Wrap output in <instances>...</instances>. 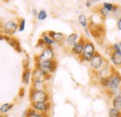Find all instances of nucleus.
<instances>
[{"label": "nucleus", "instance_id": "obj_38", "mask_svg": "<svg viewBox=\"0 0 121 117\" xmlns=\"http://www.w3.org/2000/svg\"><path fill=\"white\" fill-rule=\"evenodd\" d=\"M91 1L92 2V4H96V3H98V2H100L102 0H91Z\"/></svg>", "mask_w": 121, "mask_h": 117}, {"label": "nucleus", "instance_id": "obj_40", "mask_svg": "<svg viewBox=\"0 0 121 117\" xmlns=\"http://www.w3.org/2000/svg\"><path fill=\"white\" fill-rule=\"evenodd\" d=\"M118 44H119V47H120V49H121V40L119 41V42H118Z\"/></svg>", "mask_w": 121, "mask_h": 117}, {"label": "nucleus", "instance_id": "obj_17", "mask_svg": "<svg viewBox=\"0 0 121 117\" xmlns=\"http://www.w3.org/2000/svg\"><path fill=\"white\" fill-rule=\"evenodd\" d=\"M31 88L34 90H42L48 91V83L38 80H32L31 82Z\"/></svg>", "mask_w": 121, "mask_h": 117}, {"label": "nucleus", "instance_id": "obj_18", "mask_svg": "<svg viewBox=\"0 0 121 117\" xmlns=\"http://www.w3.org/2000/svg\"><path fill=\"white\" fill-rule=\"evenodd\" d=\"M32 82V69L30 68H23V71L22 73V83L24 85H29Z\"/></svg>", "mask_w": 121, "mask_h": 117}, {"label": "nucleus", "instance_id": "obj_2", "mask_svg": "<svg viewBox=\"0 0 121 117\" xmlns=\"http://www.w3.org/2000/svg\"><path fill=\"white\" fill-rule=\"evenodd\" d=\"M96 52H97V50H96L95 44L90 39H86V43H85V46H84L82 54L80 55V57L78 59H79V61L81 63L89 64Z\"/></svg>", "mask_w": 121, "mask_h": 117}, {"label": "nucleus", "instance_id": "obj_15", "mask_svg": "<svg viewBox=\"0 0 121 117\" xmlns=\"http://www.w3.org/2000/svg\"><path fill=\"white\" fill-rule=\"evenodd\" d=\"M80 38H81V36H80L78 33H76V32H73V33L69 34L68 36H66L64 46H65L66 48L70 49L71 47H73V46L80 39Z\"/></svg>", "mask_w": 121, "mask_h": 117}, {"label": "nucleus", "instance_id": "obj_21", "mask_svg": "<svg viewBox=\"0 0 121 117\" xmlns=\"http://www.w3.org/2000/svg\"><path fill=\"white\" fill-rule=\"evenodd\" d=\"M40 39L43 40V42H44V44L46 45V47H53L54 45H56L55 41L51 39V37L48 34V32H44V33H42V35H41Z\"/></svg>", "mask_w": 121, "mask_h": 117}, {"label": "nucleus", "instance_id": "obj_13", "mask_svg": "<svg viewBox=\"0 0 121 117\" xmlns=\"http://www.w3.org/2000/svg\"><path fill=\"white\" fill-rule=\"evenodd\" d=\"M50 79H51V75L45 73L36 68H34V69L32 70V80H38L48 83V81H50Z\"/></svg>", "mask_w": 121, "mask_h": 117}, {"label": "nucleus", "instance_id": "obj_22", "mask_svg": "<svg viewBox=\"0 0 121 117\" xmlns=\"http://www.w3.org/2000/svg\"><path fill=\"white\" fill-rule=\"evenodd\" d=\"M14 107V103L6 102L0 105V113L1 114H8Z\"/></svg>", "mask_w": 121, "mask_h": 117}, {"label": "nucleus", "instance_id": "obj_3", "mask_svg": "<svg viewBox=\"0 0 121 117\" xmlns=\"http://www.w3.org/2000/svg\"><path fill=\"white\" fill-rule=\"evenodd\" d=\"M35 68H36L42 70L43 72L52 76V74H54L55 71L57 70L58 62H57L56 59L43 61V62H38V63H35Z\"/></svg>", "mask_w": 121, "mask_h": 117}, {"label": "nucleus", "instance_id": "obj_35", "mask_svg": "<svg viewBox=\"0 0 121 117\" xmlns=\"http://www.w3.org/2000/svg\"><path fill=\"white\" fill-rule=\"evenodd\" d=\"M37 13H38V10H35V9H33V10H32V14H33V16L36 17V16H37Z\"/></svg>", "mask_w": 121, "mask_h": 117}, {"label": "nucleus", "instance_id": "obj_41", "mask_svg": "<svg viewBox=\"0 0 121 117\" xmlns=\"http://www.w3.org/2000/svg\"><path fill=\"white\" fill-rule=\"evenodd\" d=\"M119 92H120V93H121V87L119 88Z\"/></svg>", "mask_w": 121, "mask_h": 117}, {"label": "nucleus", "instance_id": "obj_37", "mask_svg": "<svg viewBox=\"0 0 121 117\" xmlns=\"http://www.w3.org/2000/svg\"><path fill=\"white\" fill-rule=\"evenodd\" d=\"M4 40V35L0 32V41H3Z\"/></svg>", "mask_w": 121, "mask_h": 117}, {"label": "nucleus", "instance_id": "obj_8", "mask_svg": "<svg viewBox=\"0 0 121 117\" xmlns=\"http://www.w3.org/2000/svg\"><path fill=\"white\" fill-rule=\"evenodd\" d=\"M17 31H18V22L15 20L6 21L0 29V32L4 36H9V37H14Z\"/></svg>", "mask_w": 121, "mask_h": 117}, {"label": "nucleus", "instance_id": "obj_6", "mask_svg": "<svg viewBox=\"0 0 121 117\" xmlns=\"http://www.w3.org/2000/svg\"><path fill=\"white\" fill-rule=\"evenodd\" d=\"M106 59L102 55V54H100L98 51L95 53V54L93 55V57L91 58V60L89 63L90 66V69L92 73L99 71L104 65Z\"/></svg>", "mask_w": 121, "mask_h": 117}, {"label": "nucleus", "instance_id": "obj_28", "mask_svg": "<svg viewBox=\"0 0 121 117\" xmlns=\"http://www.w3.org/2000/svg\"><path fill=\"white\" fill-rule=\"evenodd\" d=\"M48 18V13L45 10H40L37 13V16H36V19L39 21V22H43L45 21L46 19Z\"/></svg>", "mask_w": 121, "mask_h": 117}, {"label": "nucleus", "instance_id": "obj_42", "mask_svg": "<svg viewBox=\"0 0 121 117\" xmlns=\"http://www.w3.org/2000/svg\"><path fill=\"white\" fill-rule=\"evenodd\" d=\"M106 1H110V0H106Z\"/></svg>", "mask_w": 121, "mask_h": 117}, {"label": "nucleus", "instance_id": "obj_4", "mask_svg": "<svg viewBox=\"0 0 121 117\" xmlns=\"http://www.w3.org/2000/svg\"><path fill=\"white\" fill-rule=\"evenodd\" d=\"M29 100L30 102H46L50 101V94L48 91L34 90L30 88L29 90Z\"/></svg>", "mask_w": 121, "mask_h": 117}, {"label": "nucleus", "instance_id": "obj_12", "mask_svg": "<svg viewBox=\"0 0 121 117\" xmlns=\"http://www.w3.org/2000/svg\"><path fill=\"white\" fill-rule=\"evenodd\" d=\"M108 60L116 69L121 68V52H111Z\"/></svg>", "mask_w": 121, "mask_h": 117}, {"label": "nucleus", "instance_id": "obj_11", "mask_svg": "<svg viewBox=\"0 0 121 117\" xmlns=\"http://www.w3.org/2000/svg\"><path fill=\"white\" fill-rule=\"evenodd\" d=\"M86 43V38L81 36L80 39L76 42L73 47H71L69 50H70V53L71 54H73L74 56H76L77 58L80 57V55L82 54V52H83V49H84V46Z\"/></svg>", "mask_w": 121, "mask_h": 117}, {"label": "nucleus", "instance_id": "obj_31", "mask_svg": "<svg viewBox=\"0 0 121 117\" xmlns=\"http://www.w3.org/2000/svg\"><path fill=\"white\" fill-rule=\"evenodd\" d=\"M84 33H85V36H86V39H89V38H91V31H90V29H89V27L84 28Z\"/></svg>", "mask_w": 121, "mask_h": 117}, {"label": "nucleus", "instance_id": "obj_36", "mask_svg": "<svg viewBox=\"0 0 121 117\" xmlns=\"http://www.w3.org/2000/svg\"><path fill=\"white\" fill-rule=\"evenodd\" d=\"M3 24H4V23H3V18H2L1 16H0V29H1L2 25H3Z\"/></svg>", "mask_w": 121, "mask_h": 117}, {"label": "nucleus", "instance_id": "obj_20", "mask_svg": "<svg viewBox=\"0 0 121 117\" xmlns=\"http://www.w3.org/2000/svg\"><path fill=\"white\" fill-rule=\"evenodd\" d=\"M112 107L121 111V93L119 92V90L112 98Z\"/></svg>", "mask_w": 121, "mask_h": 117}, {"label": "nucleus", "instance_id": "obj_5", "mask_svg": "<svg viewBox=\"0 0 121 117\" xmlns=\"http://www.w3.org/2000/svg\"><path fill=\"white\" fill-rule=\"evenodd\" d=\"M89 29L91 31V37L94 38L96 40H100L104 38L105 36V28L103 24H96L90 21L89 23Z\"/></svg>", "mask_w": 121, "mask_h": 117}, {"label": "nucleus", "instance_id": "obj_24", "mask_svg": "<svg viewBox=\"0 0 121 117\" xmlns=\"http://www.w3.org/2000/svg\"><path fill=\"white\" fill-rule=\"evenodd\" d=\"M78 23H79V24L83 28H86V27L89 26L90 20L87 18V16L84 14V13H80V14L78 15Z\"/></svg>", "mask_w": 121, "mask_h": 117}, {"label": "nucleus", "instance_id": "obj_25", "mask_svg": "<svg viewBox=\"0 0 121 117\" xmlns=\"http://www.w3.org/2000/svg\"><path fill=\"white\" fill-rule=\"evenodd\" d=\"M111 16L115 19H118V18H121V6L119 5H116L114 10L111 12Z\"/></svg>", "mask_w": 121, "mask_h": 117}, {"label": "nucleus", "instance_id": "obj_9", "mask_svg": "<svg viewBox=\"0 0 121 117\" xmlns=\"http://www.w3.org/2000/svg\"><path fill=\"white\" fill-rule=\"evenodd\" d=\"M55 58V51L53 47H45L41 50V52L35 56V63L43 62L48 60H52Z\"/></svg>", "mask_w": 121, "mask_h": 117}, {"label": "nucleus", "instance_id": "obj_7", "mask_svg": "<svg viewBox=\"0 0 121 117\" xmlns=\"http://www.w3.org/2000/svg\"><path fill=\"white\" fill-rule=\"evenodd\" d=\"M113 69H114V67H113L112 65H110L109 60H108V59H106V61H105V63H104V67H103L99 71L92 73V78H93V80H94V81H96V82H97V83H98V82H99V81H101L102 79H104V78H106V77L110 76L111 73H112V71H113Z\"/></svg>", "mask_w": 121, "mask_h": 117}, {"label": "nucleus", "instance_id": "obj_19", "mask_svg": "<svg viewBox=\"0 0 121 117\" xmlns=\"http://www.w3.org/2000/svg\"><path fill=\"white\" fill-rule=\"evenodd\" d=\"M25 112H26V117H49V114L39 112L31 107L25 110Z\"/></svg>", "mask_w": 121, "mask_h": 117}, {"label": "nucleus", "instance_id": "obj_10", "mask_svg": "<svg viewBox=\"0 0 121 117\" xmlns=\"http://www.w3.org/2000/svg\"><path fill=\"white\" fill-rule=\"evenodd\" d=\"M30 107L33 108L34 110L46 113V114H49L50 111H51V102L50 101H46V102H30Z\"/></svg>", "mask_w": 121, "mask_h": 117}, {"label": "nucleus", "instance_id": "obj_39", "mask_svg": "<svg viewBox=\"0 0 121 117\" xmlns=\"http://www.w3.org/2000/svg\"><path fill=\"white\" fill-rule=\"evenodd\" d=\"M0 117H9V116H8V114H1L0 113Z\"/></svg>", "mask_w": 121, "mask_h": 117}, {"label": "nucleus", "instance_id": "obj_16", "mask_svg": "<svg viewBox=\"0 0 121 117\" xmlns=\"http://www.w3.org/2000/svg\"><path fill=\"white\" fill-rule=\"evenodd\" d=\"M4 40L7 41L8 43L9 44V46H11L17 53H22V46H21V43H20V41H19L18 39H16L14 37L4 36Z\"/></svg>", "mask_w": 121, "mask_h": 117}, {"label": "nucleus", "instance_id": "obj_32", "mask_svg": "<svg viewBox=\"0 0 121 117\" xmlns=\"http://www.w3.org/2000/svg\"><path fill=\"white\" fill-rule=\"evenodd\" d=\"M117 28L118 31H121V18H118L117 20Z\"/></svg>", "mask_w": 121, "mask_h": 117}, {"label": "nucleus", "instance_id": "obj_1", "mask_svg": "<svg viewBox=\"0 0 121 117\" xmlns=\"http://www.w3.org/2000/svg\"><path fill=\"white\" fill-rule=\"evenodd\" d=\"M98 84L106 92L110 97H114L121 87V74L114 68L110 76L102 79L98 82Z\"/></svg>", "mask_w": 121, "mask_h": 117}, {"label": "nucleus", "instance_id": "obj_29", "mask_svg": "<svg viewBox=\"0 0 121 117\" xmlns=\"http://www.w3.org/2000/svg\"><path fill=\"white\" fill-rule=\"evenodd\" d=\"M102 6H103L104 8H105L106 10H107L108 11H110V13H111V12L114 10V9H115L116 4L111 3V2H109V1H105V2H104V3L102 4Z\"/></svg>", "mask_w": 121, "mask_h": 117}, {"label": "nucleus", "instance_id": "obj_34", "mask_svg": "<svg viewBox=\"0 0 121 117\" xmlns=\"http://www.w3.org/2000/svg\"><path fill=\"white\" fill-rule=\"evenodd\" d=\"M24 94H25L24 88H21V90H20V92H19V97H20V98H22V97L24 96Z\"/></svg>", "mask_w": 121, "mask_h": 117}, {"label": "nucleus", "instance_id": "obj_30", "mask_svg": "<svg viewBox=\"0 0 121 117\" xmlns=\"http://www.w3.org/2000/svg\"><path fill=\"white\" fill-rule=\"evenodd\" d=\"M46 45L44 44V42H43V40L41 39H39L38 40H37V43H36V48H40L41 50L43 49V48H45Z\"/></svg>", "mask_w": 121, "mask_h": 117}, {"label": "nucleus", "instance_id": "obj_26", "mask_svg": "<svg viewBox=\"0 0 121 117\" xmlns=\"http://www.w3.org/2000/svg\"><path fill=\"white\" fill-rule=\"evenodd\" d=\"M108 116L109 117H121V111L111 107L108 111Z\"/></svg>", "mask_w": 121, "mask_h": 117}, {"label": "nucleus", "instance_id": "obj_23", "mask_svg": "<svg viewBox=\"0 0 121 117\" xmlns=\"http://www.w3.org/2000/svg\"><path fill=\"white\" fill-rule=\"evenodd\" d=\"M95 12L96 13H98V14L100 15L104 20L106 19L107 17H109L111 13H110V11H108L107 10H106L105 8H104L102 5L100 6V7H98V8H96V10H95Z\"/></svg>", "mask_w": 121, "mask_h": 117}, {"label": "nucleus", "instance_id": "obj_14", "mask_svg": "<svg viewBox=\"0 0 121 117\" xmlns=\"http://www.w3.org/2000/svg\"><path fill=\"white\" fill-rule=\"evenodd\" d=\"M48 34L51 37V39L55 41L56 44H58L60 46H64L66 36L63 33L57 32V31H53V30H49V31H48Z\"/></svg>", "mask_w": 121, "mask_h": 117}, {"label": "nucleus", "instance_id": "obj_33", "mask_svg": "<svg viewBox=\"0 0 121 117\" xmlns=\"http://www.w3.org/2000/svg\"><path fill=\"white\" fill-rule=\"evenodd\" d=\"M92 5H93V4H92V2H91V0H86V2H85V6H86L87 8L90 9V8L92 7Z\"/></svg>", "mask_w": 121, "mask_h": 117}, {"label": "nucleus", "instance_id": "obj_27", "mask_svg": "<svg viewBox=\"0 0 121 117\" xmlns=\"http://www.w3.org/2000/svg\"><path fill=\"white\" fill-rule=\"evenodd\" d=\"M25 25H26V21L23 18H21L18 20V31L19 32H23L25 30Z\"/></svg>", "mask_w": 121, "mask_h": 117}]
</instances>
